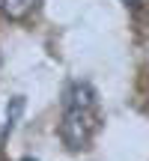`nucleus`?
<instances>
[{"mask_svg": "<svg viewBox=\"0 0 149 161\" xmlns=\"http://www.w3.org/2000/svg\"><path fill=\"white\" fill-rule=\"evenodd\" d=\"M0 9H3L6 18L21 21V18H27L30 12L36 9V0H0Z\"/></svg>", "mask_w": 149, "mask_h": 161, "instance_id": "obj_3", "label": "nucleus"}, {"mask_svg": "<svg viewBox=\"0 0 149 161\" xmlns=\"http://www.w3.org/2000/svg\"><path fill=\"white\" fill-rule=\"evenodd\" d=\"M92 131H96V116L92 110H80V108H66L63 122H60V137L72 152L84 149L90 143Z\"/></svg>", "mask_w": 149, "mask_h": 161, "instance_id": "obj_1", "label": "nucleus"}, {"mask_svg": "<svg viewBox=\"0 0 149 161\" xmlns=\"http://www.w3.org/2000/svg\"><path fill=\"white\" fill-rule=\"evenodd\" d=\"M122 3H125V6H140L143 0H122Z\"/></svg>", "mask_w": 149, "mask_h": 161, "instance_id": "obj_5", "label": "nucleus"}, {"mask_svg": "<svg viewBox=\"0 0 149 161\" xmlns=\"http://www.w3.org/2000/svg\"><path fill=\"white\" fill-rule=\"evenodd\" d=\"M66 108H80V110H92L96 108V90L86 80H74L66 90Z\"/></svg>", "mask_w": 149, "mask_h": 161, "instance_id": "obj_2", "label": "nucleus"}, {"mask_svg": "<svg viewBox=\"0 0 149 161\" xmlns=\"http://www.w3.org/2000/svg\"><path fill=\"white\" fill-rule=\"evenodd\" d=\"M21 161H36V158H21Z\"/></svg>", "mask_w": 149, "mask_h": 161, "instance_id": "obj_6", "label": "nucleus"}, {"mask_svg": "<svg viewBox=\"0 0 149 161\" xmlns=\"http://www.w3.org/2000/svg\"><path fill=\"white\" fill-rule=\"evenodd\" d=\"M21 114H24V96H15V98L9 102V108H6V119H9V125H12Z\"/></svg>", "mask_w": 149, "mask_h": 161, "instance_id": "obj_4", "label": "nucleus"}]
</instances>
